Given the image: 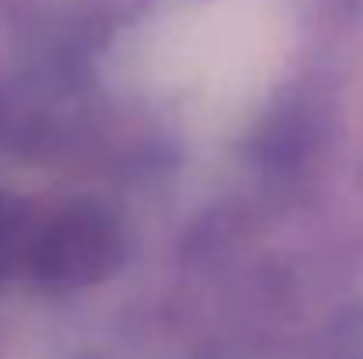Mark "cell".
I'll return each instance as SVG.
<instances>
[{
    "instance_id": "1",
    "label": "cell",
    "mask_w": 363,
    "mask_h": 359,
    "mask_svg": "<svg viewBox=\"0 0 363 359\" xmlns=\"http://www.w3.org/2000/svg\"><path fill=\"white\" fill-rule=\"evenodd\" d=\"M117 233L106 215L71 208L57 215L32 243V268L46 282H89L110 268Z\"/></svg>"
}]
</instances>
